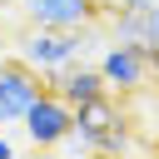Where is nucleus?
Returning a JSON list of instances; mask_svg holds the SVG:
<instances>
[{
    "label": "nucleus",
    "instance_id": "5",
    "mask_svg": "<svg viewBox=\"0 0 159 159\" xmlns=\"http://www.w3.org/2000/svg\"><path fill=\"white\" fill-rule=\"evenodd\" d=\"M99 75H104V84L109 89H119V94H134V89H144V80H149V60L129 45V40H109L104 50H99Z\"/></svg>",
    "mask_w": 159,
    "mask_h": 159
},
{
    "label": "nucleus",
    "instance_id": "8",
    "mask_svg": "<svg viewBox=\"0 0 159 159\" xmlns=\"http://www.w3.org/2000/svg\"><path fill=\"white\" fill-rule=\"evenodd\" d=\"M45 84H50L55 94H65L75 109H80V104H89V99H99V94H109V84H104V75H99V65H80V60H70L65 70H55Z\"/></svg>",
    "mask_w": 159,
    "mask_h": 159
},
{
    "label": "nucleus",
    "instance_id": "6",
    "mask_svg": "<svg viewBox=\"0 0 159 159\" xmlns=\"http://www.w3.org/2000/svg\"><path fill=\"white\" fill-rule=\"evenodd\" d=\"M109 30H114V40H129V45L159 70V0H154V5H139V10H119V5H114Z\"/></svg>",
    "mask_w": 159,
    "mask_h": 159
},
{
    "label": "nucleus",
    "instance_id": "4",
    "mask_svg": "<svg viewBox=\"0 0 159 159\" xmlns=\"http://www.w3.org/2000/svg\"><path fill=\"white\" fill-rule=\"evenodd\" d=\"M40 89H45V75H40V70H30L20 55L5 60V65H0V129H5V124H20L25 109L40 99Z\"/></svg>",
    "mask_w": 159,
    "mask_h": 159
},
{
    "label": "nucleus",
    "instance_id": "3",
    "mask_svg": "<svg viewBox=\"0 0 159 159\" xmlns=\"http://www.w3.org/2000/svg\"><path fill=\"white\" fill-rule=\"evenodd\" d=\"M20 124H25V139H30L35 149H60V139L75 129V104L45 84V89H40V99L25 109V119H20Z\"/></svg>",
    "mask_w": 159,
    "mask_h": 159
},
{
    "label": "nucleus",
    "instance_id": "7",
    "mask_svg": "<svg viewBox=\"0 0 159 159\" xmlns=\"http://www.w3.org/2000/svg\"><path fill=\"white\" fill-rule=\"evenodd\" d=\"M30 25H55V30H89L99 20V0H20Z\"/></svg>",
    "mask_w": 159,
    "mask_h": 159
},
{
    "label": "nucleus",
    "instance_id": "9",
    "mask_svg": "<svg viewBox=\"0 0 159 159\" xmlns=\"http://www.w3.org/2000/svg\"><path fill=\"white\" fill-rule=\"evenodd\" d=\"M109 5H119V10H139V5H154V0H109Z\"/></svg>",
    "mask_w": 159,
    "mask_h": 159
},
{
    "label": "nucleus",
    "instance_id": "1",
    "mask_svg": "<svg viewBox=\"0 0 159 159\" xmlns=\"http://www.w3.org/2000/svg\"><path fill=\"white\" fill-rule=\"evenodd\" d=\"M60 149L65 154H89V149L94 154H124L129 149V119L114 104V89L75 109V129L60 139Z\"/></svg>",
    "mask_w": 159,
    "mask_h": 159
},
{
    "label": "nucleus",
    "instance_id": "10",
    "mask_svg": "<svg viewBox=\"0 0 159 159\" xmlns=\"http://www.w3.org/2000/svg\"><path fill=\"white\" fill-rule=\"evenodd\" d=\"M10 154H15V144H10V139H5V129H0V159H10Z\"/></svg>",
    "mask_w": 159,
    "mask_h": 159
},
{
    "label": "nucleus",
    "instance_id": "2",
    "mask_svg": "<svg viewBox=\"0 0 159 159\" xmlns=\"http://www.w3.org/2000/svg\"><path fill=\"white\" fill-rule=\"evenodd\" d=\"M20 60L30 65V70H40L45 80L55 75V70H65L70 60H80V50H84V30H55V25H30L25 35H20Z\"/></svg>",
    "mask_w": 159,
    "mask_h": 159
}]
</instances>
